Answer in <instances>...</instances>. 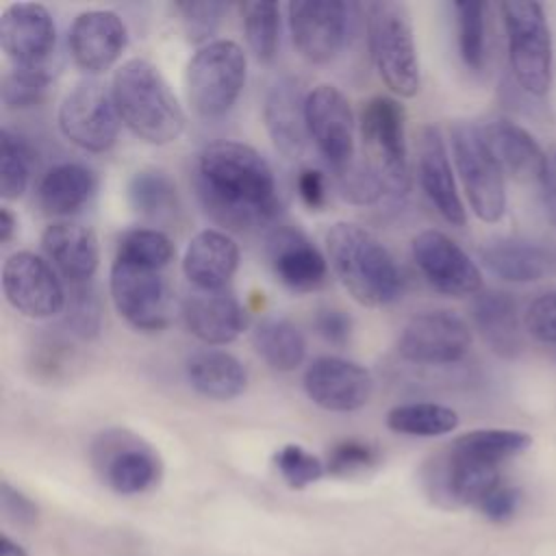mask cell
I'll return each instance as SVG.
<instances>
[{
	"mask_svg": "<svg viewBox=\"0 0 556 556\" xmlns=\"http://www.w3.org/2000/svg\"><path fill=\"white\" fill-rule=\"evenodd\" d=\"M193 185L202 208L228 230H256L276 222L280 198L276 176L252 146L219 139L202 148Z\"/></svg>",
	"mask_w": 556,
	"mask_h": 556,
	"instance_id": "1",
	"label": "cell"
},
{
	"mask_svg": "<svg viewBox=\"0 0 556 556\" xmlns=\"http://www.w3.org/2000/svg\"><path fill=\"white\" fill-rule=\"evenodd\" d=\"M330 267L363 306H387L402 298L404 278L391 252L363 226L337 222L326 232Z\"/></svg>",
	"mask_w": 556,
	"mask_h": 556,
	"instance_id": "2",
	"label": "cell"
},
{
	"mask_svg": "<svg viewBox=\"0 0 556 556\" xmlns=\"http://www.w3.org/2000/svg\"><path fill=\"white\" fill-rule=\"evenodd\" d=\"M119 119L146 143L167 146L185 130V113L163 74L146 59L122 63L111 83Z\"/></svg>",
	"mask_w": 556,
	"mask_h": 556,
	"instance_id": "3",
	"label": "cell"
},
{
	"mask_svg": "<svg viewBox=\"0 0 556 556\" xmlns=\"http://www.w3.org/2000/svg\"><path fill=\"white\" fill-rule=\"evenodd\" d=\"M367 41L382 83L400 98L417 96L421 72L408 7L395 0L367 4Z\"/></svg>",
	"mask_w": 556,
	"mask_h": 556,
	"instance_id": "4",
	"label": "cell"
},
{
	"mask_svg": "<svg viewBox=\"0 0 556 556\" xmlns=\"http://www.w3.org/2000/svg\"><path fill=\"white\" fill-rule=\"evenodd\" d=\"M365 163L384 193L404 198L410 191L404 109L391 96H374L361 109Z\"/></svg>",
	"mask_w": 556,
	"mask_h": 556,
	"instance_id": "5",
	"label": "cell"
},
{
	"mask_svg": "<svg viewBox=\"0 0 556 556\" xmlns=\"http://www.w3.org/2000/svg\"><path fill=\"white\" fill-rule=\"evenodd\" d=\"M248 74L245 52L237 41L215 39L198 48L187 63V98L204 119L224 117L239 100Z\"/></svg>",
	"mask_w": 556,
	"mask_h": 556,
	"instance_id": "6",
	"label": "cell"
},
{
	"mask_svg": "<svg viewBox=\"0 0 556 556\" xmlns=\"http://www.w3.org/2000/svg\"><path fill=\"white\" fill-rule=\"evenodd\" d=\"M502 15L517 83L532 96H545L552 85V35L543 7L532 0H508L502 2Z\"/></svg>",
	"mask_w": 556,
	"mask_h": 556,
	"instance_id": "7",
	"label": "cell"
},
{
	"mask_svg": "<svg viewBox=\"0 0 556 556\" xmlns=\"http://www.w3.org/2000/svg\"><path fill=\"white\" fill-rule=\"evenodd\" d=\"M454 163L471 211L482 222H500L506 211L504 172L493 159L482 128L469 119L452 124L450 130Z\"/></svg>",
	"mask_w": 556,
	"mask_h": 556,
	"instance_id": "8",
	"label": "cell"
},
{
	"mask_svg": "<svg viewBox=\"0 0 556 556\" xmlns=\"http://www.w3.org/2000/svg\"><path fill=\"white\" fill-rule=\"evenodd\" d=\"M59 130L85 152H106L119 132V113L113 93L98 78L76 83L59 106Z\"/></svg>",
	"mask_w": 556,
	"mask_h": 556,
	"instance_id": "9",
	"label": "cell"
},
{
	"mask_svg": "<svg viewBox=\"0 0 556 556\" xmlns=\"http://www.w3.org/2000/svg\"><path fill=\"white\" fill-rule=\"evenodd\" d=\"M91 458L102 480L119 495H137L152 489L161 478L159 454L126 430H104L91 445Z\"/></svg>",
	"mask_w": 556,
	"mask_h": 556,
	"instance_id": "10",
	"label": "cell"
},
{
	"mask_svg": "<svg viewBox=\"0 0 556 556\" xmlns=\"http://www.w3.org/2000/svg\"><path fill=\"white\" fill-rule=\"evenodd\" d=\"M111 300L119 317L141 332H161L172 317V287L161 271L115 261Z\"/></svg>",
	"mask_w": 556,
	"mask_h": 556,
	"instance_id": "11",
	"label": "cell"
},
{
	"mask_svg": "<svg viewBox=\"0 0 556 556\" xmlns=\"http://www.w3.org/2000/svg\"><path fill=\"white\" fill-rule=\"evenodd\" d=\"M306 126L308 137L332 167L334 176L345 174L358 161L354 115L348 98L334 85L321 83L306 93Z\"/></svg>",
	"mask_w": 556,
	"mask_h": 556,
	"instance_id": "12",
	"label": "cell"
},
{
	"mask_svg": "<svg viewBox=\"0 0 556 556\" xmlns=\"http://www.w3.org/2000/svg\"><path fill=\"white\" fill-rule=\"evenodd\" d=\"M471 348V330L454 311L437 308L413 315L397 337V354L417 365H450Z\"/></svg>",
	"mask_w": 556,
	"mask_h": 556,
	"instance_id": "13",
	"label": "cell"
},
{
	"mask_svg": "<svg viewBox=\"0 0 556 556\" xmlns=\"http://www.w3.org/2000/svg\"><path fill=\"white\" fill-rule=\"evenodd\" d=\"M7 302L30 319H50L65 311V289L48 261L33 252H13L2 265Z\"/></svg>",
	"mask_w": 556,
	"mask_h": 556,
	"instance_id": "14",
	"label": "cell"
},
{
	"mask_svg": "<svg viewBox=\"0 0 556 556\" xmlns=\"http://www.w3.org/2000/svg\"><path fill=\"white\" fill-rule=\"evenodd\" d=\"M287 9L293 46L308 63L326 65L339 56L350 35V4L341 0H298Z\"/></svg>",
	"mask_w": 556,
	"mask_h": 556,
	"instance_id": "15",
	"label": "cell"
},
{
	"mask_svg": "<svg viewBox=\"0 0 556 556\" xmlns=\"http://www.w3.org/2000/svg\"><path fill=\"white\" fill-rule=\"evenodd\" d=\"M413 261L424 278L441 293L452 298L476 295L482 291V274L471 256L445 232L428 228L410 241Z\"/></svg>",
	"mask_w": 556,
	"mask_h": 556,
	"instance_id": "16",
	"label": "cell"
},
{
	"mask_svg": "<svg viewBox=\"0 0 556 556\" xmlns=\"http://www.w3.org/2000/svg\"><path fill=\"white\" fill-rule=\"evenodd\" d=\"M304 391L313 404L332 413H352L371 400V374L341 356H317L304 371Z\"/></svg>",
	"mask_w": 556,
	"mask_h": 556,
	"instance_id": "17",
	"label": "cell"
},
{
	"mask_svg": "<svg viewBox=\"0 0 556 556\" xmlns=\"http://www.w3.org/2000/svg\"><path fill=\"white\" fill-rule=\"evenodd\" d=\"M0 46L15 67L50 65L56 28L50 11L39 2H15L2 11Z\"/></svg>",
	"mask_w": 556,
	"mask_h": 556,
	"instance_id": "18",
	"label": "cell"
},
{
	"mask_svg": "<svg viewBox=\"0 0 556 556\" xmlns=\"http://www.w3.org/2000/svg\"><path fill=\"white\" fill-rule=\"evenodd\" d=\"M267 258L274 276L295 293L317 291L328 278V258L295 226L280 224L267 235Z\"/></svg>",
	"mask_w": 556,
	"mask_h": 556,
	"instance_id": "19",
	"label": "cell"
},
{
	"mask_svg": "<svg viewBox=\"0 0 556 556\" xmlns=\"http://www.w3.org/2000/svg\"><path fill=\"white\" fill-rule=\"evenodd\" d=\"M67 43L74 63L96 76L111 70L122 56L128 43V30L117 13L91 9L74 17Z\"/></svg>",
	"mask_w": 556,
	"mask_h": 556,
	"instance_id": "20",
	"label": "cell"
},
{
	"mask_svg": "<svg viewBox=\"0 0 556 556\" xmlns=\"http://www.w3.org/2000/svg\"><path fill=\"white\" fill-rule=\"evenodd\" d=\"M417 178L426 198L447 224L463 226L467 222L443 132L434 124L424 126L417 139Z\"/></svg>",
	"mask_w": 556,
	"mask_h": 556,
	"instance_id": "21",
	"label": "cell"
},
{
	"mask_svg": "<svg viewBox=\"0 0 556 556\" xmlns=\"http://www.w3.org/2000/svg\"><path fill=\"white\" fill-rule=\"evenodd\" d=\"M263 122L276 150L287 159L304 154L306 126V93L293 76H278L265 91Z\"/></svg>",
	"mask_w": 556,
	"mask_h": 556,
	"instance_id": "22",
	"label": "cell"
},
{
	"mask_svg": "<svg viewBox=\"0 0 556 556\" xmlns=\"http://www.w3.org/2000/svg\"><path fill=\"white\" fill-rule=\"evenodd\" d=\"M182 319L187 330L206 345L232 343L245 324L243 306L228 289H195L182 302Z\"/></svg>",
	"mask_w": 556,
	"mask_h": 556,
	"instance_id": "23",
	"label": "cell"
},
{
	"mask_svg": "<svg viewBox=\"0 0 556 556\" xmlns=\"http://www.w3.org/2000/svg\"><path fill=\"white\" fill-rule=\"evenodd\" d=\"M41 248L67 282H91L100 263V248L96 232L89 226L74 222L50 224L41 235Z\"/></svg>",
	"mask_w": 556,
	"mask_h": 556,
	"instance_id": "24",
	"label": "cell"
},
{
	"mask_svg": "<svg viewBox=\"0 0 556 556\" xmlns=\"http://www.w3.org/2000/svg\"><path fill=\"white\" fill-rule=\"evenodd\" d=\"M239 267L237 241L215 228L200 230L187 245L182 256V271L187 280L200 291L226 289Z\"/></svg>",
	"mask_w": 556,
	"mask_h": 556,
	"instance_id": "25",
	"label": "cell"
},
{
	"mask_svg": "<svg viewBox=\"0 0 556 556\" xmlns=\"http://www.w3.org/2000/svg\"><path fill=\"white\" fill-rule=\"evenodd\" d=\"M480 128L493 159L497 161L504 174L517 180L541 178L545 152L526 128L506 117H495Z\"/></svg>",
	"mask_w": 556,
	"mask_h": 556,
	"instance_id": "26",
	"label": "cell"
},
{
	"mask_svg": "<svg viewBox=\"0 0 556 556\" xmlns=\"http://www.w3.org/2000/svg\"><path fill=\"white\" fill-rule=\"evenodd\" d=\"M185 374L200 395L217 402L235 400L248 387V371L243 363L235 354L217 348H204L189 354Z\"/></svg>",
	"mask_w": 556,
	"mask_h": 556,
	"instance_id": "27",
	"label": "cell"
},
{
	"mask_svg": "<svg viewBox=\"0 0 556 556\" xmlns=\"http://www.w3.org/2000/svg\"><path fill=\"white\" fill-rule=\"evenodd\" d=\"M98 178L93 169L80 163H59L50 167L39 187L37 200L48 215H74L78 213L96 193Z\"/></svg>",
	"mask_w": 556,
	"mask_h": 556,
	"instance_id": "28",
	"label": "cell"
},
{
	"mask_svg": "<svg viewBox=\"0 0 556 556\" xmlns=\"http://www.w3.org/2000/svg\"><path fill=\"white\" fill-rule=\"evenodd\" d=\"M471 315L489 348L500 356H515L521 348L517 304L506 291H480L473 298Z\"/></svg>",
	"mask_w": 556,
	"mask_h": 556,
	"instance_id": "29",
	"label": "cell"
},
{
	"mask_svg": "<svg viewBox=\"0 0 556 556\" xmlns=\"http://www.w3.org/2000/svg\"><path fill=\"white\" fill-rule=\"evenodd\" d=\"M480 261L484 267L508 282H534L547 267V252L523 239H493L480 248Z\"/></svg>",
	"mask_w": 556,
	"mask_h": 556,
	"instance_id": "30",
	"label": "cell"
},
{
	"mask_svg": "<svg viewBox=\"0 0 556 556\" xmlns=\"http://www.w3.org/2000/svg\"><path fill=\"white\" fill-rule=\"evenodd\" d=\"M256 354L276 371H293L306 358L302 330L285 317H263L252 330Z\"/></svg>",
	"mask_w": 556,
	"mask_h": 556,
	"instance_id": "31",
	"label": "cell"
},
{
	"mask_svg": "<svg viewBox=\"0 0 556 556\" xmlns=\"http://www.w3.org/2000/svg\"><path fill=\"white\" fill-rule=\"evenodd\" d=\"M530 445L532 437L523 430L480 428L456 437L450 445V454L500 467V463L521 454Z\"/></svg>",
	"mask_w": 556,
	"mask_h": 556,
	"instance_id": "32",
	"label": "cell"
},
{
	"mask_svg": "<svg viewBox=\"0 0 556 556\" xmlns=\"http://www.w3.org/2000/svg\"><path fill=\"white\" fill-rule=\"evenodd\" d=\"M128 202L141 217L167 219L178 208V189L172 176L159 167L135 172L126 187Z\"/></svg>",
	"mask_w": 556,
	"mask_h": 556,
	"instance_id": "33",
	"label": "cell"
},
{
	"mask_svg": "<svg viewBox=\"0 0 556 556\" xmlns=\"http://www.w3.org/2000/svg\"><path fill=\"white\" fill-rule=\"evenodd\" d=\"M443 486L447 495L460 504H480L497 484L500 480V467L486 465L469 458H460L447 452L443 471H441Z\"/></svg>",
	"mask_w": 556,
	"mask_h": 556,
	"instance_id": "34",
	"label": "cell"
},
{
	"mask_svg": "<svg viewBox=\"0 0 556 556\" xmlns=\"http://www.w3.org/2000/svg\"><path fill=\"white\" fill-rule=\"evenodd\" d=\"M458 426L454 408L437 402L397 404L387 413V428L408 437H441Z\"/></svg>",
	"mask_w": 556,
	"mask_h": 556,
	"instance_id": "35",
	"label": "cell"
},
{
	"mask_svg": "<svg viewBox=\"0 0 556 556\" xmlns=\"http://www.w3.org/2000/svg\"><path fill=\"white\" fill-rule=\"evenodd\" d=\"M172 239L156 228H132L126 230L117 241L115 261L161 271L174 258Z\"/></svg>",
	"mask_w": 556,
	"mask_h": 556,
	"instance_id": "36",
	"label": "cell"
},
{
	"mask_svg": "<svg viewBox=\"0 0 556 556\" xmlns=\"http://www.w3.org/2000/svg\"><path fill=\"white\" fill-rule=\"evenodd\" d=\"M245 41L261 63H271L280 46V7L271 0L243 4Z\"/></svg>",
	"mask_w": 556,
	"mask_h": 556,
	"instance_id": "37",
	"label": "cell"
},
{
	"mask_svg": "<svg viewBox=\"0 0 556 556\" xmlns=\"http://www.w3.org/2000/svg\"><path fill=\"white\" fill-rule=\"evenodd\" d=\"M458 54L467 70L480 72L486 63V4L460 0L454 2Z\"/></svg>",
	"mask_w": 556,
	"mask_h": 556,
	"instance_id": "38",
	"label": "cell"
},
{
	"mask_svg": "<svg viewBox=\"0 0 556 556\" xmlns=\"http://www.w3.org/2000/svg\"><path fill=\"white\" fill-rule=\"evenodd\" d=\"M33 172L30 146L9 128L0 130V195L17 200L26 191Z\"/></svg>",
	"mask_w": 556,
	"mask_h": 556,
	"instance_id": "39",
	"label": "cell"
},
{
	"mask_svg": "<svg viewBox=\"0 0 556 556\" xmlns=\"http://www.w3.org/2000/svg\"><path fill=\"white\" fill-rule=\"evenodd\" d=\"M54 78V70L50 65L41 67H13L4 74L0 85V98L7 109L20 111L37 106Z\"/></svg>",
	"mask_w": 556,
	"mask_h": 556,
	"instance_id": "40",
	"label": "cell"
},
{
	"mask_svg": "<svg viewBox=\"0 0 556 556\" xmlns=\"http://www.w3.org/2000/svg\"><path fill=\"white\" fill-rule=\"evenodd\" d=\"M100 324H102L100 300H98L91 282L72 285V295L65 302L67 330L80 339H93L100 332Z\"/></svg>",
	"mask_w": 556,
	"mask_h": 556,
	"instance_id": "41",
	"label": "cell"
},
{
	"mask_svg": "<svg viewBox=\"0 0 556 556\" xmlns=\"http://www.w3.org/2000/svg\"><path fill=\"white\" fill-rule=\"evenodd\" d=\"M274 463L291 489H304L311 482H317L326 471L324 463L315 454L295 443L280 447L274 456Z\"/></svg>",
	"mask_w": 556,
	"mask_h": 556,
	"instance_id": "42",
	"label": "cell"
},
{
	"mask_svg": "<svg viewBox=\"0 0 556 556\" xmlns=\"http://www.w3.org/2000/svg\"><path fill=\"white\" fill-rule=\"evenodd\" d=\"M174 9L180 15V24H182L189 41L202 43L211 35H215V30L219 28L226 4L213 2V0H202V2L187 0V2H176Z\"/></svg>",
	"mask_w": 556,
	"mask_h": 556,
	"instance_id": "43",
	"label": "cell"
},
{
	"mask_svg": "<svg viewBox=\"0 0 556 556\" xmlns=\"http://www.w3.org/2000/svg\"><path fill=\"white\" fill-rule=\"evenodd\" d=\"M378 463V450L361 439H345L339 441L330 454L326 469L334 476H350L363 469H369Z\"/></svg>",
	"mask_w": 556,
	"mask_h": 556,
	"instance_id": "44",
	"label": "cell"
},
{
	"mask_svg": "<svg viewBox=\"0 0 556 556\" xmlns=\"http://www.w3.org/2000/svg\"><path fill=\"white\" fill-rule=\"evenodd\" d=\"M523 324L534 339L556 343V291L534 298L523 315Z\"/></svg>",
	"mask_w": 556,
	"mask_h": 556,
	"instance_id": "45",
	"label": "cell"
},
{
	"mask_svg": "<svg viewBox=\"0 0 556 556\" xmlns=\"http://www.w3.org/2000/svg\"><path fill=\"white\" fill-rule=\"evenodd\" d=\"M315 330L324 341L343 348L352 337V317L341 308L324 306L315 315Z\"/></svg>",
	"mask_w": 556,
	"mask_h": 556,
	"instance_id": "46",
	"label": "cell"
},
{
	"mask_svg": "<svg viewBox=\"0 0 556 556\" xmlns=\"http://www.w3.org/2000/svg\"><path fill=\"white\" fill-rule=\"evenodd\" d=\"M521 495L517 489L506 486V484H497L480 504L478 508L482 510V515L491 521H508L517 508H519Z\"/></svg>",
	"mask_w": 556,
	"mask_h": 556,
	"instance_id": "47",
	"label": "cell"
},
{
	"mask_svg": "<svg viewBox=\"0 0 556 556\" xmlns=\"http://www.w3.org/2000/svg\"><path fill=\"white\" fill-rule=\"evenodd\" d=\"M298 193L300 200L311 208V211H321L326 206V178L319 169L315 167H304L298 174Z\"/></svg>",
	"mask_w": 556,
	"mask_h": 556,
	"instance_id": "48",
	"label": "cell"
},
{
	"mask_svg": "<svg viewBox=\"0 0 556 556\" xmlns=\"http://www.w3.org/2000/svg\"><path fill=\"white\" fill-rule=\"evenodd\" d=\"M541 185V204L545 211V217L552 226H556V143H552L545 150V163L539 178Z\"/></svg>",
	"mask_w": 556,
	"mask_h": 556,
	"instance_id": "49",
	"label": "cell"
},
{
	"mask_svg": "<svg viewBox=\"0 0 556 556\" xmlns=\"http://www.w3.org/2000/svg\"><path fill=\"white\" fill-rule=\"evenodd\" d=\"M0 497H2V508L7 517L13 519L15 523H33L37 519L35 504L24 493L13 489L9 482H2Z\"/></svg>",
	"mask_w": 556,
	"mask_h": 556,
	"instance_id": "50",
	"label": "cell"
},
{
	"mask_svg": "<svg viewBox=\"0 0 556 556\" xmlns=\"http://www.w3.org/2000/svg\"><path fill=\"white\" fill-rule=\"evenodd\" d=\"M15 215L11 213V208L7 204L0 206V243H9L13 239V232H15Z\"/></svg>",
	"mask_w": 556,
	"mask_h": 556,
	"instance_id": "51",
	"label": "cell"
},
{
	"mask_svg": "<svg viewBox=\"0 0 556 556\" xmlns=\"http://www.w3.org/2000/svg\"><path fill=\"white\" fill-rule=\"evenodd\" d=\"M0 556H26L20 545H15L9 536L0 539Z\"/></svg>",
	"mask_w": 556,
	"mask_h": 556,
	"instance_id": "52",
	"label": "cell"
}]
</instances>
